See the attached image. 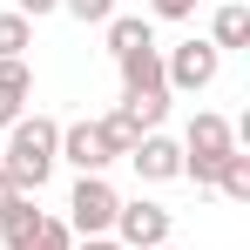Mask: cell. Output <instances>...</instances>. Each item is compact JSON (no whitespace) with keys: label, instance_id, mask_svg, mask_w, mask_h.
Segmentation results:
<instances>
[{"label":"cell","instance_id":"6da1fadb","mask_svg":"<svg viewBox=\"0 0 250 250\" xmlns=\"http://www.w3.org/2000/svg\"><path fill=\"white\" fill-rule=\"evenodd\" d=\"M61 163V122L54 115H21V122L7 128V176H14V189H27V196H41V183L54 176Z\"/></svg>","mask_w":250,"mask_h":250},{"label":"cell","instance_id":"ac0fdd59","mask_svg":"<svg viewBox=\"0 0 250 250\" xmlns=\"http://www.w3.org/2000/svg\"><path fill=\"white\" fill-rule=\"evenodd\" d=\"M54 7H61V0H14V14H21V21H41V14H54Z\"/></svg>","mask_w":250,"mask_h":250},{"label":"cell","instance_id":"7a4b0ae2","mask_svg":"<svg viewBox=\"0 0 250 250\" xmlns=\"http://www.w3.org/2000/svg\"><path fill=\"white\" fill-rule=\"evenodd\" d=\"M128 149H135V135H128L115 115H102V122H88V115H82V122L61 128V163H75L82 176H102L108 163H122Z\"/></svg>","mask_w":250,"mask_h":250},{"label":"cell","instance_id":"5b68a950","mask_svg":"<svg viewBox=\"0 0 250 250\" xmlns=\"http://www.w3.org/2000/svg\"><path fill=\"white\" fill-rule=\"evenodd\" d=\"M216 75H223V54H216L209 41H183V47L163 54V88L169 95H203Z\"/></svg>","mask_w":250,"mask_h":250},{"label":"cell","instance_id":"52a82bcc","mask_svg":"<svg viewBox=\"0 0 250 250\" xmlns=\"http://www.w3.org/2000/svg\"><path fill=\"white\" fill-rule=\"evenodd\" d=\"M122 163H135V176H142V183H176V176H183V149L156 128V135H135V149H128Z\"/></svg>","mask_w":250,"mask_h":250},{"label":"cell","instance_id":"277c9868","mask_svg":"<svg viewBox=\"0 0 250 250\" xmlns=\"http://www.w3.org/2000/svg\"><path fill=\"white\" fill-rule=\"evenodd\" d=\"M115 209H122V196L108 189V176H82L75 196H68V216H61V223H68L75 244H82V237H108V230H115Z\"/></svg>","mask_w":250,"mask_h":250},{"label":"cell","instance_id":"3957f363","mask_svg":"<svg viewBox=\"0 0 250 250\" xmlns=\"http://www.w3.org/2000/svg\"><path fill=\"white\" fill-rule=\"evenodd\" d=\"M176 149H183V176H189L196 189H209V183H216V169H223V156L237 149V128L223 122V115H209V108H203Z\"/></svg>","mask_w":250,"mask_h":250},{"label":"cell","instance_id":"5bb4252c","mask_svg":"<svg viewBox=\"0 0 250 250\" xmlns=\"http://www.w3.org/2000/svg\"><path fill=\"white\" fill-rule=\"evenodd\" d=\"M34 47V21H21V14H0V61H21Z\"/></svg>","mask_w":250,"mask_h":250},{"label":"cell","instance_id":"d6986e66","mask_svg":"<svg viewBox=\"0 0 250 250\" xmlns=\"http://www.w3.org/2000/svg\"><path fill=\"white\" fill-rule=\"evenodd\" d=\"M14 196H27V189H14V176H7V169H0V209L14 203Z\"/></svg>","mask_w":250,"mask_h":250},{"label":"cell","instance_id":"44dd1931","mask_svg":"<svg viewBox=\"0 0 250 250\" xmlns=\"http://www.w3.org/2000/svg\"><path fill=\"white\" fill-rule=\"evenodd\" d=\"M156 250H176V244H156Z\"/></svg>","mask_w":250,"mask_h":250},{"label":"cell","instance_id":"9c48e42d","mask_svg":"<svg viewBox=\"0 0 250 250\" xmlns=\"http://www.w3.org/2000/svg\"><path fill=\"white\" fill-rule=\"evenodd\" d=\"M115 68H122V95H169L163 88V47H135Z\"/></svg>","mask_w":250,"mask_h":250},{"label":"cell","instance_id":"9a60e30c","mask_svg":"<svg viewBox=\"0 0 250 250\" xmlns=\"http://www.w3.org/2000/svg\"><path fill=\"white\" fill-rule=\"evenodd\" d=\"M34 223H41V209H34V196H14V203L0 209V237H7V244H14L21 230H34Z\"/></svg>","mask_w":250,"mask_h":250},{"label":"cell","instance_id":"30bf717a","mask_svg":"<svg viewBox=\"0 0 250 250\" xmlns=\"http://www.w3.org/2000/svg\"><path fill=\"white\" fill-rule=\"evenodd\" d=\"M209 47H216V54L250 47V7H244V0H223V7H216V21H209Z\"/></svg>","mask_w":250,"mask_h":250},{"label":"cell","instance_id":"7c38bea8","mask_svg":"<svg viewBox=\"0 0 250 250\" xmlns=\"http://www.w3.org/2000/svg\"><path fill=\"white\" fill-rule=\"evenodd\" d=\"M7 250H75V230H68L61 216H41L34 230H21V237H14Z\"/></svg>","mask_w":250,"mask_h":250},{"label":"cell","instance_id":"8992f818","mask_svg":"<svg viewBox=\"0 0 250 250\" xmlns=\"http://www.w3.org/2000/svg\"><path fill=\"white\" fill-rule=\"evenodd\" d=\"M169 230H176V216H169L156 196H135V203H122L115 209V244L122 250H156V244H169Z\"/></svg>","mask_w":250,"mask_h":250},{"label":"cell","instance_id":"ba28073f","mask_svg":"<svg viewBox=\"0 0 250 250\" xmlns=\"http://www.w3.org/2000/svg\"><path fill=\"white\" fill-rule=\"evenodd\" d=\"M34 102V68L27 61H0V128H14Z\"/></svg>","mask_w":250,"mask_h":250},{"label":"cell","instance_id":"2e32d148","mask_svg":"<svg viewBox=\"0 0 250 250\" xmlns=\"http://www.w3.org/2000/svg\"><path fill=\"white\" fill-rule=\"evenodd\" d=\"M61 7H68L75 21H88V27H108V21H115V0H61Z\"/></svg>","mask_w":250,"mask_h":250},{"label":"cell","instance_id":"8fae6325","mask_svg":"<svg viewBox=\"0 0 250 250\" xmlns=\"http://www.w3.org/2000/svg\"><path fill=\"white\" fill-rule=\"evenodd\" d=\"M135 47H156V27H149L142 14H115V21H108V54L122 61V54H135Z\"/></svg>","mask_w":250,"mask_h":250},{"label":"cell","instance_id":"4fadbf2b","mask_svg":"<svg viewBox=\"0 0 250 250\" xmlns=\"http://www.w3.org/2000/svg\"><path fill=\"white\" fill-rule=\"evenodd\" d=\"M209 189H223L230 203H250V156H244V149H230V156H223V169H216V183H209Z\"/></svg>","mask_w":250,"mask_h":250},{"label":"cell","instance_id":"e0dca14e","mask_svg":"<svg viewBox=\"0 0 250 250\" xmlns=\"http://www.w3.org/2000/svg\"><path fill=\"white\" fill-rule=\"evenodd\" d=\"M149 14H156V21H189L196 0H149Z\"/></svg>","mask_w":250,"mask_h":250},{"label":"cell","instance_id":"ffe728a7","mask_svg":"<svg viewBox=\"0 0 250 250\" xmlns=\"http://www.w3.org/2000/svg\"><path fill=\"white\" fill-rule=\"evenodd\" d=\"M75 250H122V244H115V237H82Z\"/></svg>","mask_w":250,"mask_h":250}]
</instances>
